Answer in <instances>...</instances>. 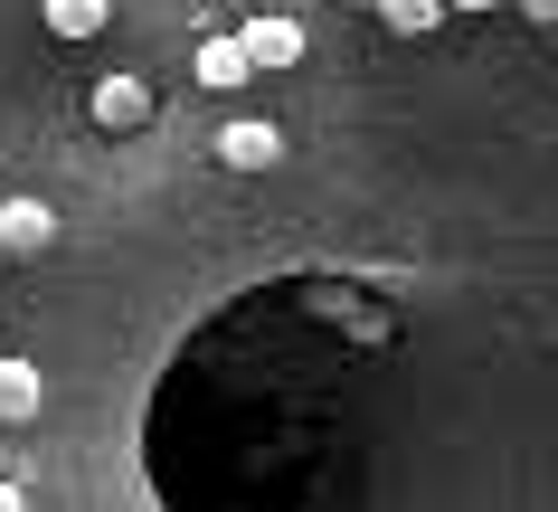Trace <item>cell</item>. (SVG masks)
I'll return each mask as SVG.
<instances>
[{
	"label": "cell",
	"instance_id": "cell-1",
	"mask_svg": "<svg viewBox=\"0 0 558 512\" xmlns=\"http://www.w3.org/2000/svg\"><path fill=\"white\" fill-rule=\"evenodd\" d=\"M236 48H246V67H303V20H284V10H246Z\"/></svg>",
	"mask_w": 558,
	"mask_h": 512
},
{
	"label": "cell",
	"instance_id": "cell-2",
	"mask_svg": "<svg viewBox=\"0 0 558 512\" xmlns=\"http://www.w3.org/2000/svg\"><path fill=\"white\" fill-rule=\"evenodd\" d=\"M218 162H228V171H275V162H284V133L256 123V115H236V123H218Z\"/></svg>",
	"mask_w": 558,
	"mask_h": 512
},
{
	"label": "cell",
	"instance_id": "cell-3",
	"mask_svg": "<svg viewBox=\"0 0 558 512\" xmlns=\"http://www.w3.org/2000/svg\"><path fill=\"white\" fill-rule=\"evenodd\" d=\"M86 115L105 123V133H143V123H151V86H143V76H105V86L86 95Z\"/></svg>",
	"mask_w": 558,
	"mask_h": 512
},
{
	"label": "cell",
	"instance_id": "cell-4",
	"mask_svg": "<svg viewBox=\"0 0 558 512\" xmlns=\"http://www.w3.org/2000/svg\"><path fill=\"white\" fill-rule=\"evenodd\" d=\"M0 247H10V257H48V247H58L48 200H10V210H0Z\"/></svg>",
	"mask_w": 558,
	"mask_h": 512
},
{
	"label": "cell",
	"instance_id": "cell-5",
	"mask_svg": "<svg viewBox=\"0 0 558 512\" xmlns=\"http://www.w3.org/2000/svg\"><path fill=\"white\" fill-rule=\"evenodd\" d=\"M246 76H256V67H246V48H236V38H199V86L236 95V86H246Z\"/></svg>",
	"mask_w": 558,
	"mask_h": 512
},
{
	"label": "cell",
	"instance_id": "cell-6",
	"mask_svg": "<svg viewBox=\"0 0 558 512\" xmlns=\"http://www.w3.org/2000/svg\"><path fill=\"white\" fill-rule=\"evenodd\" d=\"M29 418H38V370L0 361V427H29Z\"/></svg>",
	"mask_w": 558,
	"mask_h": 512
},
{
	"label": "cell",
	"instance_id": "cell-7",
	"mask_svg": "<svg viewBox=\"0 0 558 512\" xmlns=\"http://www.w3.org/2000/svg\"><path fill=\"white\" fill-rule=\"evenodd\" d=\"M38 20H48L58 38H95L114 10H105V0H38Z\"/></svg>",
	"mask_w": 558,
	"mask_h": 512
},
{
	"label": "cell",
	"instance_id": "cell-8",
	"mask_svg": "<svg viewBox=\"0 0 558 512\" xmlns=\"http://www.w3.org/2000/svg\"><path fill=\"white\" fill-rule=\"evenodd\" d=\"M369 10H379V20H388L398 38H426V29L445 20V0H369Z\"/></svg>",
	"mask_w": 558,
	"mask_h": 512
},
{
	"label": "cell",
	"instance_id": "cell-9",
	"mask_svg": "<svg viewBox=\"0 0 558 512\" xmlns=\"http://www.w3.org/2000/svg\"><path fill=\"white\" fill-rule=\"evenodd\" d=\"M521 10H530V20H539V29H558V0H521Z\"/></svg>",
	"mask_w": 558,
	"mask_h": 512
},
{
	"label": "cell",
	"instance_id": "cell-10",
	"mask_svg": "<svg viewBox=\"0 0 558 512\" xmlns=\"http://www.w3.org/2000/svg\"><path fill=\"white\" fill-rule=\"evenodd\" d=\"M0 512H29V503H20V484H0Z\"/></svg>",
	"mask_w": 558,
	"mask_h": 512
},
{
	"label": "cell",
	"instance_id": "cell-11",
	"mask_svg": "<svg viewBox=\"0 0 558 512\" xmlns=\"http://www.w3.org/2000/svg\"><path fill=\"white\" fill-rule=\"evenodd\" d=\"M445 10H493V0H445Z\"/></svg>",
	"mask_w": 558,
	"mask_h": 512
},
{
	"label": "cell",
	"instance_id": "cell-12",
	"mask_svg": "<svg viewBox=\"0 0 558 512\" xmlns=\"http://www.w3.org/2000/svg\"><path fill=\"white\" fill-rule=\"evenodd\" d=\"M0 257H10V247H0Z\"/></svg>",
	"mask_w": 558,
	"mask_h": 512
},
{
	"label": "cell",
	"instance_id": "cell-13",
	"mask_svg": "<svg viewBox=\"0 0 558 512\" xmlns=\"http://www.w3.org/2000/svg\"><path fill=\"white\" fill-rule=\"evenodd\" d=\"M360 10H369V0H360Z\"/></svg>",
	"mask_w": 558,
	"mask_h": 512
}]
</instances>
